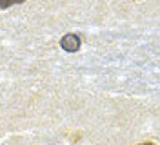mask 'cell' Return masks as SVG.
<instances>
[{
    "label": "cell",
    "instance_id": "1",
    "mask_svg": "<svg viewBox=\"0 0 160 145\" xmlns=\"http://www.w3.org/2000/svg\"><path fill=\"white\" fill-rule=\"evenodd\" d=\"M60 47L64 49V51H68V53H75V51H78L80 49V38L77 35H66L64 38L60 40Z\"/></svg>",
    "mask_w": 160,
    "mask_h": 145
},
{
    "label": "cell",
    "instance_id": "2",
    "mask_svg": "<svg viewBox=\"0 0 160 145\" xmlns=\"http://www.w3.org/2000/svg\"><path fill=\"white\" fill-rule=\"evenodd\" d=\"M22 0H0V9H8L11 6H15V4H20Z\"/></svg>",
    "mask_w": 160,
    "mask_h": 145
},
{
    "label": "cell",
    "instance_id": "3",
    "mask_svg": "<svg viewBox=\"0 0 160 145\" xmlns=\"http://www.w3.org/2000/svg\"><path fill=\"white\" fill-rule=\"evenodd\" d=\"M138 145H157V143H153V142H146V143H138Z\"/></svg>",
    "mask_w": 160,
    "mask_h": 145
}]
</instances>
